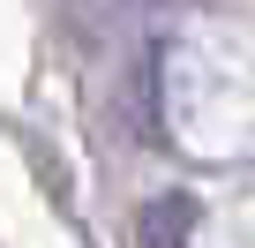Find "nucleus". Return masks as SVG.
Returning <instances> with one entry per match:
<instances>
[{"label": "nucleus", "mask_w": 255, "mask_h": 248, "mask_svg": "<svg viewBox=\"0 0 255 248\" xmlns=\"http://www.w3.org/2000/svg\"><path fill=\"white\" fill-rule=\"evenodd\" d=\"M143 248H195V196L188 188H165L143 203V226H135Z\"/></svg>", "instance_id": "f257e3e1"}, {"label": "nucleus", "mask_w": 255, "mask_h": 248, "mask_svg": "<svg viewBox=\"0 0 255 248\" xmlns=\"http://www.w3.org/2000/svg\"><path fill=\"white\" fill-rule=\"evenodd\" d=\"M135 8H180V0H135Z\"/></svg>", "instance_id": "f03ea898"}]
</instances>
